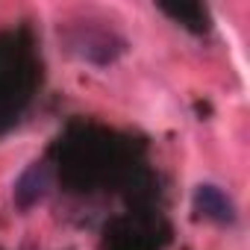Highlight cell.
Returning <instances> with one entry per match:
<instances>
[{
  "label": "cell",
  "mask_w": 250,
  "mask_h": 250,
  "mask_svg": "<svg viewBox=\"0 0 250 250\" xmlns=\"http://www.w3.org/2000/svg\"><path fill=\"white\" fill-rule=\"evenodd\" d=\"M194 209L209 218V221H218V224H229L235 218V206L232 200L218 188V186H200L194 191Z\"/></svg>",
  "instance_id": "obj_1"
},
{
  "label": "cell",
  "mask_w": 250,
  "mask_h": 250,
  "mask_svg": "<svg viewBox=\"0 0 250 250\" xmlns=\"http://www.w3.org/2000/svg\"><path fill=\"white\" fill-rule=\"evenodd\" d=\"M47 191V171L42 165H33L21 174L18 186H15V200L18 206H33L36 200H42Z\"/></svg>",
  "instance_id": "obj_2"
}]
</instances>
